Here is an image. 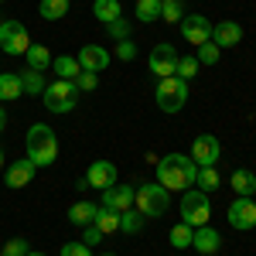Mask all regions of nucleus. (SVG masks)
<instances>
[{
    "label": "nucleus",
    "mask_w": 256,
    "mask_h": 256,
    "mask_svg": "<svg viewBox=\"0 0 256 256\" xmlns=\"http://www.w3.org/2000/svg\"><path fill=\"white\" fill-rule=\"evenodd\" d=\"M198 178V164L184 154H168L158 158V184H164L168 192H188Z\"/></svg>",
    "instance_id": "1"
},
{
    "label": "nucleus",
    "mask_w": 256,
    "mask_h": 256,
    "mask_svg": "<svg viewBox=\"0 0 256 256\" xmlns=\"http://www.w3.org/2000/svg\"><path fill=\"white\" fill-rule=\"evenodd\" d=\"M28 158L34 160V168H52L58 160V137L48 123H34L28 130Z\"/></svg>",
    "instance_id": "2"
},
{
    "label": "nucleus",
    "mask_w": 256,
    "mask_h": 256,
    "mask_svg": "<svg viewBox=\"0 0 256 256\" xmlns=\"http://www.w3.org/2000/svg\"><path fill=\"white\" fill-rule=\"evenodd\" d=\"M44 110L48 113H72L76 110V102H79V86L76 82H65V79H55L44 86Z\"/></svg>",
    "instance_id": "3"
},
{
    "label": "nucleus",
    "mask_w": 256,
    "mask_h": 256,
    "mask_svg": "<svg viewBox=\"0 0 256 256\" xmlns=\"http://www.w3.org/2000/svg\"><path fill=\"white\" fill-rule=\"evenodd\" d=\"M134 205H137V212L144 218H160L168 212V205H171V192L164 184H140Z\"/></svg>",
    "instance_id": "4"
},
{
    "label": "nucleus",
    "mask_w": 256,
    "mask_h": 256,
    "mask_svg": "<svg viewBox=\"0 0 256 256\" xmlns=\"http://www.w3.org/2000/svg\"><path fill=\"white\" fill-rule=\"evenodd\" d=\"M208 216H212V205H208L205 192H198V188L181 192V222L198 229V226H208Z\"/></svg>",
    "instance_id": "5"
},
{
    "label": "nucleus",
    "mask_w": 256,
    "mask_h": 256,
    "mask_svg": "<svg viewBox=\"0 0 256 256\" xmlns=\"http://www.w3.org/2000/svg\"><path fill=\"white\" fill-rule=\"evenodd\" d=\"M154 99H158V106L164 110V113H178V110L188 102V82L178 79V76H168V79L158 82Z\"/></svg>",
    "instance_id": "6"
},
{
    "label": "nucleus",
    "mask_w": 256,
    "mask_h": 256,
    "mask_svg": "<svg viewBox=\"0 0 256 256\" xmlns=\"http://www.w3.org/2000/svg\"><path fill=\"white\" fill-rule=\"evenodd\" d=\"M0 48L7 55H24L31 48V38H28V28L20 20H4L0 24Z\"/></svg>",
    "instance_id": "7"
},
{
    "label": "nucleus",
    "mask_w": 256,
    "mask_h": 256,
    "mask_svg": "<svg viewBox=\"0 0 256 256\" xmlns=\"http://www.w3.org/2000/svg\"><path fill=\"white\" fill-rule=\"evenodd\" d=\"M218 158H222V144H218V137H212V134H198V137L192 140V160H195L198 168H216Z\"/></svg>",
    "instance_id": "8"
},
{
    "label": "nucleus",
    "mask_w": 256,
    "mask_h": 256,
    "mask_svg": "<svg viewBox=\"0 0 256 256\" xmlns=\"http://www.w3.org/2000/svg\"><path fill=\"white\" fill-rule=\"evenodd\" d=\"M147 65H150V72H154V76H160V79L174 76V72H178V52H174V44L160 41L158 48H150V58H147Z\"/></svg>",
    "instance_id": "9"
},
{
    "label": "nucleus",
    "mask_w": 256,
    "mask_h": 256,
    "mask_svg": "<svg viewBox=\"0 0 256 256\" xmlns=\"http://www.w3.org/2000/svg\"><path fill=\"white\" fill-rule=\"evenodd\" d=\"M181 38L188 41V44H205V41H212V20L202 18V14H184L181 18Z\"/></svg>",
    "instance_id": "10"
},
{
    "label": "nucleus",
    "mask_w": 256,
    "mask_h": 256,
    "mask_svg": "<svg viewBox=\"0 0 256 256\" xmlns=\"http://www.w3.org/2000/svg\"><path fill=\"white\" fill-rule=\"evenodd\" d=\"M226 218H229V226L239 229V232L253 229V226H256V202H253V198H236V202L229 205Z\"/></svg>",
    "instance_id": "11"
},
{
    "label": "nucleus",
    "mask_w": 256,
    "mask_h": 256,
    "mask_svg": "<svg viewBox=\"0 0 256 256\" xmlns=\"http://www.w3.org/2000/svg\"><path fill=\"white\" fill-rule=\"evenodd\" d=\"M113 184H116V164H113V160H92L89 171H86V188L106 192V188H113Z\"/></svg>",
    "instance_id": "12"
},
{
    "label": "nucleus",
    "mask_w": 256,
    "mask_h": 256,
    "mask_svg": "<svg viewBox=\"0 0 256 256\" xmlns=\"http://www.w3.org/2000/svg\"><path fill=\"white\" fill-rule=\"evenodd\" d=\"M134 202H137V192L130 184H113L102 192V208H110V212H130Z\"/></svg>",
    "instance_id": "13"
},
{
    "label": "nucleus",
    "mask_w": 256,
    "mask_h": 256,
    "mask_svg": "<svg viewBox=\"0 0 256 256\" xmlns=\"http://www.w3.org/2000/svg\"><path fill=\"white\" fill-rule=\"evenodd\" d=\"M34 171H38V168H34V160H31V158H20V160H14V164L7 168L4 184H7V188H14V192H18V188H28V184L34 181Z\"/></svg>",
    "instance_id": "14"
},
{
    "label": "nucleus",
    "mask_w": 256,
    "mask_h": 256,
    "mask_svg": "<svg viewBox=\"0 0 256 256\" xmlns=\"http://www.w3.org/2000/svg\"><path fill=\"white\" fill-rule=\"evenodd\" d=\"M76 62H79V68L82 72H102L106 65H110V52L106 48H99V44H86L79 55H76Z\"/></svg>",
    "instance_id": "15"
},
{
    "label": "nucleus",
    "mask_w": 256,
    "mask_h": 256,
    "mask_svg": "<svg viewBox=\"0 0 256 256\" xmlns=\"http://www.w3.org/2000/svg\"><path fill=\"white\" fill-rule=\"evenodd\" d=\"M218 246H222V236H218L216 229H208V226H198L195 232H192V250H198L202 256L218 253Z\"/></svg>",
    "instance_id": "16"
},
{
    "label": "nucleus",
    "mask_w": 256,
    "mask_h": 256,
    "mask_svg": "<svg viewBox=\"0 0 256 256\" xmlns=\"http://www.w3.org/2000/svg\"><path fill=\"white\" fill-rule=\"evenodd\" d=\"M212 41L218 48H232V44L242 41V28L236 20H218V24H212Z\"/></svg>",
    "instance_id": "17"
},
{
    "label": "nucleus",
    "mask_w": 256,
    "mask_h": 256,
    "mask_svg": "<svg viewBox=\"0 0 256 256\" xmlns=\"http://www.w3.org/2000/svg\"><path fill=\"white\" fill-rule=\"evenodd\" d=\"M229 184H232V192H236L239 198H253L256 195V174L246 171V168H236L232 178H229Z\"/></svg>",
    "instance_id": "18"
},
{
    "label": "nucleus",
    "mask_w": 256,
    "mask_h": 256,
    "mask_svg": "<svg viewBox=\"0 0 256 256\" xmlns=\"http://www.w3.org/2000/svg\"><path fill=\"white\" fill-rule=\"evenodd\" d=\"M20 96H24L20 72H0V102H14Z\"/></svg>",
    "instance_id": "19"
},
{
    "label": "nucleus",
    "mask_w": 256,
    "mask_h": 256,
    "mask_svg": "<svg viewBox=\"0 0 256 256\" xmlns=\"http://www.w3.org/2000/svg\"><path fill=\"white\" fill-rule=\"evenodd\" d=\"M96 212H99V205H92V202H76V205L68 208V222H72V226H92Z\"/></svg>",
    "instance_id": "20"
},
{
    "label": "nucleus",
    "mask_w": 256,
    "mask_h": 256,
    "mask_svg": "<svg viewBox=\"0 0 256 256\" xmlns=\"http://www.w3.org/2000/svg\"><path fill=\"white\" fill-rule=\"evenodd\" d=\"M92 14H96V20H102V24H113V20L123 18V7H120V0H96V4H92Z\"/></svg>",
    "instance_id": "21"
},
{
    "label": "nucleus",
    "mask_w": 256,
    "mask_h": 256,
    "mask_svg": "<svg viewBox=\"0 0 256 256\" xmlns=\"http://www.w3.org/2000/svg\"><path fill=\"white\" fill-rule=\"evenodd\" d=\"M24 55H28V68H34V72L52 68V52H48L44 44H34V41H31V48H28Z\"/></svg>",
    "instance_id": "22"
},
{
    "label": "nucleus",
    "mask_w": 256,
    "mask_h": 256,
    "mask_svg": "<svg viewBox=\"0 0 256 256\" xmlns=\"http://www.w3.org/2000/svg\"><path fill=\"white\" fill-rule=\"evenodd\" d=\"M92 226H96L102 236H113L120 229V212H110V208H102L99 205V212H96V218H92Z\"/></svg>",
    "instance_id": "23"
},
{
    "label": "nucleus",
    "mask_w": 256,
    "mask_h": 256,
    "mask_svg": "<svg viewBox=\"0 0 256 256\" xmlns=\"http://www.w3.org/2000/svg\"><path fill=\"white\" fill-rule=\"evenodd\" d=\"M52 65H55V76H58V79H65V82H76V79H79V72H82L79 62L72 58V55H58Z\"/></svg>",
    "instance_id": "24"
},
{
    "label": "nucleus",
    "mask_w": 256,
    "mask_h": 256,
    "mask_svg": "<svg viewBox=\"0 0 256 256\" xmlns=\"http://www.w3.org/2000/svg\"><path fill=\"white\" fill-rule=\"evenodd\" d=\"M20 86H24V92H28V96H41L48 82H44V76H41V72L24 68V72H20Z\"/></svg>",
    "instance_id": "25"
},
{
    "label": "nucleus",
    "mask_w": 256,
    "mask_h": 256,
    "mask_svg": "<svg viewBox=\"0 0 256 256\" xmlns=\"http://www.w3.org/2000/svg\"><path fill=\"white\" fill-rule=\"evenodd\" d=\"M38 14L44 20H62L68 14V0H41L38 4Z\"/></svg>",
    "instance_id": "26"
},
{
    "label": "nucleus",
    "mask_w": 256,
    "mask_h": 256,
    "mask_svg": "<svg viewBox=\"0 0 256 256\" xmlns=\"http://www.w3.org/2000/svg\"><path fill=\"white\" fill-rule=\"evenodd\" d=\"M181 18H184L181 0H160V20L164 24H181Z\"/></svg>",
    "instance_id": "27"
},
{
    "label": "nucleus",
    "mask_w": 256,
    "mask_h": 256,
    "mask_svg": "<svg viewBox=\"0 0 256 256\" xmlns=\"http://www.w3.org/2000/svg\"><path fill=\"white\" fill-rule=\"evenodd\" d=\"M195 184H198V192H218V171L216 168H198V178H195Z\"/></svg>",
    "instance_id": "28"
},
{
    "label": "nucleus",
    "mask_w": 256,
    "mask_h": 256,
    "mask_svg": "<svg viewBox=\"0 0 256 256\" xmlns=\"http://www.w3.org/2000/svg\"><path fill=\"white\" fill-rule=\"evenodd\" d=\"M137 20H160V0H137Z\"/></svg>",
    "instance_id": "29"
},
{
    "label": "nucleus",
    "mask_w": 256,
    "mask_h": 256,
    "mask_svg": "<svg viewBox=\"0 0 256 256\" xmlns=\"http://www.w3.org/2000/svg\"><path fill=\"white\" fill-rule=\"evenodd\" d=\"M120 229H123L126 236H137L140 229H144V216L134 212V208H130V212H120Z\"/></svg>",
    "instance_id": "30"
},
{
    "label": "nucleus",
    "mask_w": 256,
    "mask_h": 256,
    "mask_svg": "<svg viewBox=\"0 0 256 256\" xmlns=\"http://www.w3.org/2000/svg\"><path fill=\"white\" fill-rule=\"evenodd\" d=\"M192 232H195V229H192L188 222H178L174 229H171V246H174V250H188V246H192Z\"/></svg>",
    "instance_id": "31"
},
{
    "label": "nucleus",
    "mask_w": 256,
    "mask_h": 256,
    "mask_svg": "<svg viewBox=\"0 0 256 256\" xmlns=\"http://www.w3.org/2000/svg\"><path fill=\"white\" fill-rule=\"evenodd\" d=\"M218 52H222V48H218L216 41H205V44H198V65H216L218 62Z\"/></svg>",
    "instance_id": "32"
},
{
    "label": "nucleus",
    "mask_w": 256,
    "mask_h": 256,
    "mask_svg": "<svg viewBox=\"0 0 256 256\" xmlns=\"http://www.w3.org/2000/svg\"><path fill=\"white\" fill-rule=\"evenodd\" d=\"M178 79H184V82H192L198 76V58H192V55H188V58H178V72H174Z\"/></svg>",
    "instance_id": "33"
},
{
    "label": "nucleus",
    "mask_w": 256,
    "mask_h": 256,
    "mask_svg": "<svg viewBox=\"0 0 256 256\" xmlns=\"http://www.w3.org/2000/svg\"><path fill=\"white\" fill-rule=\"evenodd\" d=\"M28 239H7V246H4V253L0 256H28Z\"/></svg>",
    "instance_id": "34"
},
{
    "label": "nucleus",
    "mask_w": 256,
    "mask_h": 256,
    "mask_svg": "<svg viewBox=\"0 0 256 256\" xmlns=\"http://www.w3.org/2000/svg\"><path fill=\"white\" fill-rule=\"evenodd\" d=\"M76 86H79L82 92H92V89L99 86V76H96V72H79V79H76Z\"/></svg>",
    "instance_id": "35"
},
{
    "label": "nucleus",
    "mask_w": 256,
    "mask_h": 256,
    "mask_svg": "<svg viewBox=\"0 0 256 256\" xmlns=\"http://www.w3.org/2000/svg\"><path fill=\"white\" fill-rule=\"evenodd\" d=\"M62 256H92V250L86 242H65L62 246Z\"/></svg>",
    "instance_id": "36"
},
{
    "label": "nucleus",
    "mask_w": 256,
    "mask_h": 256,
    "mask_svg": "<svg viewBox=\"0 0 256 256\" xmlns=\"http://www.w3.org/2000/svg\"><path fill=\"white\" fill-rule=\"evenodd\" d=\"M106 31H110L116 41H123L126 34H130V20H113V24H106Z\"/></svg>",
    "instance_id": "37"
},
{
    "label": "nucleus",
    "mask_w": 256,
    "mask_h": 256,
    "mask_svg": "<svg viewBox=\"0 0 256 256\" xmlns=\"http://www.w3.org/2000/svg\"><path fill=\"white\" fill-rule=\"evenodd\" d=\"M82 242L92 250V246H99V242H102V232H99L96 226H86V232H82Z\"/></svg>",
    "instance_id": "38"
},
{
    "label": "nucleus",
    "mask_w": 256,
    "mask_h": 256,
    "mask_svg": "<svg viewBox=\"0 0 256 256\" xmlns=\"http://www.w3.org/2000/svg\"><path fill=\"white\" fill-rule=\"evenodd\" d=\"M116 55H120L123 62H130L134 55H137V48H134V41H130V38H123V41L116 44Z\"/></svg>",
    "instance_id": "39"
},
{
    "label": "nucleus",
    "mask_w": 256,
    "mask_h": 256,
    "mask_svg": "<svg viewBox=\"0 0 256 256\" xmlns=\"http://www.w3.org/2000/svg\"><path fill=\"white\" fill-rule=\"evenodd\" d=\"M4 126H7V113H4V106H0V134H4Z\"/></svg>",
    "instance_id": "40"
},
{
    "label": "nucleus",
    "mask_w": 256,
    "mask_h": 256,
    "mask_svg": "<svg viewBox=\"0 0 256 256\" xmlns=\"http://www.w3.org/2000/svg\"><path fill=\"white\" fill-rule=\"evenodd\" d=\"M28 256H44V253H28Z\"/></svg>",
    "instance_id": "41"
},
{
    "label": "nucleus",
    "mask_w": 256,
    "mask_h": 256,
    "mask_svg": "<svg viewBox=\"0 0 256 256\" xmlns=\"http://www.w3.org/2000/svg\"><path fill=\"white\" fill-rule=\"evenodd\" d=\"M0 164H4V154H0Z\"/></svg>",
    "instance_id": "42"
},
{
    "label": "nucleus",
    "mask_w": 256,
    "mask_h": 256,
    "mask_svg": "<svg viewBox=\"0 0 256 256\" xmlns=\"http://www.w3.org/2000/svg\"><path fill=\"white\" fill-rule=\"evenodd\" d=\"M253 202H256V195H253Z\"/></svg>",
    "instance_id": "43"
},
{
    "label": "nucleus",
    "mask_w": 256,
    "mask_h": 256,
    "mask_svg": "<svg viewBox=\"0 0 256 256\" xmlns=\"http://www.w3.org/2000/svg\"><path fill=\"white\" fill-rule=\"evenodd\" d=\"M110 256H113V253H110Z\"/></svg>",
    "instance_id": "44"
}]
</instances>
